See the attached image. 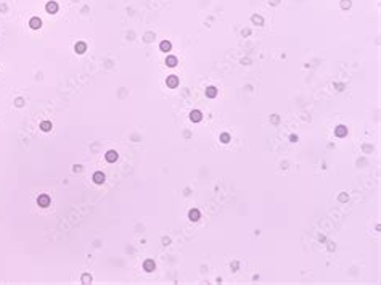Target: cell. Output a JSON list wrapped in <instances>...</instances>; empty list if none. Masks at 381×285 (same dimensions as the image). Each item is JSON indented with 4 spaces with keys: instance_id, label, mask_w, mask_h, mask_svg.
<instances>
[{
    "instance_id": "ba28073f",
    "label": "cell",
    "mask_w": 381,
    "mask_h": 285,
    "mask_svg": "<svg viewBox=\"0 0 381 285\" xmlns=\"http://www.w3.org/2000/svg\"><path fill=\"white\" fill-rule=\"evenodd\" d=\"M93 182H95V184H98V185H101L105 182V174L100 173V171H98V173H95L93 174Z\"/></svg>"
},
{
    "instance_id": "e0dca14e",
    "label": "cell",
    "mask_w": 381,
    "mask_h": 285,
    "mask_svg": "<svg viewBox=\"0 0 381 285\" xmlns=\"http://www.w3.org/2000/svg\"><path fill=\"white\" fill-rule=\"evenodd\" d=\"M339 200H341V201H346V200H348V197H346V195H341Z\"/></svg>"
},
{
    "instance_id": "6da1fadb",
    "label": "cell",
    "mask_w": 381,
    "mask_h": 285,
    "mask_svg": "<svg viewBox=\"0 0 381 285\" xmlns=\"http://www.w3.org/2000/svg\"><path fill=\"white\" fill-rule=\"evenodd\" d=\"M37 203H39V206H42V208H47L48 205H50V197L48 195H39V198H37Z\"/></svg>"
},
{
    "instance_id": "ac0fdd59",
    "label": "cell",
    "mask_w": 381,
    "mask_h": 285,
    "mask_svg": "<svg viewBox=\"0 0 381 285\" xmlns=\"http://www.w3.org/2000/svg\"><path fill=\"white\" fill-rule=\"evenodd\" d=\"M289 140H291V142H296L298 137H296V135H291V137H289Z\"/></svg>"
},
{
    "instance_id": "7a4b0ae2",
    "label": "cell",
    "mask_w": 381,
    "mask_h": 285,
    "mask_svg": "<svg viewBox=\"0 0 381 285\" xmlns=\"http://www.w3.org/2000/svg\"><path fill=\"white\" fill-rule=\"evenodd\" d=\"M166 84H167V87L175 89V87L179 85V77H177V76H169V77L166 79Z\"/></svg>"
},
{
    "instance_id": "277c9868",
    "label": "cell",
    "mask_w": 381,
    "mask_h": 285,
    "mask_svg": "<svg viewBox=\"0 0 381 285\" xmlns=\"http://www.w3.org/2000/svg\"><path fill=\"white\" fill-rule=\"evenodd\" d=\"M334 134H336V137H346L348 135V127L346 126H338L334 129Z\"/></svg>"
},
{
    "instance_id": "5bb4252c",
    "label": "cell",
    "mask_w": 381,
    "mask_h": 285,
    "mask_svg": "<svg viewBox=\"0 0 381 285\" xmlns=\"http://www.w3.org/2000/svg\"><path fill=\"white\" fill-rule=\"evenodd\" d=\"M40 129L44 132H48V130H52V123L50 121H42L40 123Z\"/></svg>"
},
{
    "instance_id": "9c48e42d",
    "label": "cell",
    "mask_w": 381,
    "mask_h": 285,
    "mask_svg": "<svg viewBox=\"0 0 381 285\" xmlns=\"http://www.w3.org/2000/svg\"><path fill=\"white\" fill-rule=\"evenodd\" d=\"M143 269H145L146 272L155 271V261H153V259H146L145 263H143Z\"/></svg>"
},
{
    "instance_id": "8992f818",
    "label": "cell",
    "mask_w": 381,
    "mask_h": 285,
    "mask_svg": "<svg viewBox=\"0 0 381 285\" xmlns=\"http://www.w3.org/2000/svg\"><path fill=\"white\" fill-rule=\"evenodd\" d=\"M105 158H106L108 163H114L116 159H117V153H116L114 150H110V151H108L106 155H105Z\"/></svg>"
},
{
    "instance_id": "9a60e30c",
    "label": "cell",
    "mask_w": 381,
    "mask_h": 285,
    "mask_svg": "<svg viewBox=\"0 0 381 285\" xmlns=\"http://www.w3.org/2000/svg\"><path fill=\"white\" fill-rule=\"evenodd\" d=\"M206 95L209 97V98H214V97L217 95V89H215V87H208L206 89Z\"/></svg>"
},
{
    "instance_id": "7c38bea8",
    "label": "cell",
    "mask_w": 381,
    "mask_h": 285,
    "mask_svg": "<svg viewBox=\"0 0 381 285\" xmlns=\"http://www.w3.org/2000/svg\"><path fill=\"white\" fill-rule=\"evenodd\" d=\"M74 50H76L77 53H84L85 50H87V45H85L84 42H77V44H76V47H74Z\"/></svg>"
},
{
    "instance_id": "2e32d148",
    "label": "cell",
    "mask_w": 381,
    "mask_h": 285,
    "mask_svg": "<svg viewBox=\"0 0 381 285\" xmlns=\"http://www.w3.org/2000/svg\"><path fill=\"white\" fill-rule=\"evenodd\" d=\"M220 142H222V144H229V142H230V135L229 134H222V135H220Z\"/></svg>"
},
{
    "instance_id": "3957f363",
    "label": "cell",
    "mask_w": 381,
    "mask_h": 285,
    "mask_svg": "<svg viewBox=\"0 0 381 285\" xmlns=\"http://www.w3.org/2000/svg\"><path fill=\"white\" fill-rule=\"evenodd\" d=\"M45 10H47V13H56L58 11V3L56 2H48L45 5Z\"/></svg>"
},
{
    "instance_id": "5b68a950",
    "label": "cell",
    "mask_w": 381,
    "mask_h": 285,
    "mask_svg": "<svg viewBox=\"0 0 381 285\" xmlns=\"http://www.w3.org/2000/svg\"><path fill=\"white\" fill-rule=\"evenodd\" d=\"M190 119H191L193 123H200L201 119H203V115H201V111H198V110L191 111V113H190Z\"/></svg>"
},
{
    "instance_id": "30bf717a",
    "label": "cell",
    "mask_w": 381,
    "mask_h": 285,
    "mask_svg": "<svg viewBox=\"0 0 381 285\" xmlns=\"http://www.w3.org/2000/svg\"><path fill=\"white\" fill-rule=\"evenodd\" d=\"M166 65H167L169 68H175V66H177V58H175V56H172V55H169L167 58H166Z\"/></svg>"
},
{
    "instance_id": "8fae6325",
    "label": "cell",
    "mask_w": 381,
    "mask_h": 285,
    "mask_svg": "<svg viewBox=\"0 0 381 285\" xmlns=\"http://www.w3.org/2000/svg\"><path fill=\"white\" fill-rule=\"evenodd\" d=\"M188 218H190V221L196 222L198 219H200V211H198V209H190V213H188Z\"/></svg>"
},
{
    "instance_id": "4fadbf2b",
    "label": "cell",
    "mask_w": 381,
    "mask_h": 285,
    "mask_svg": "<svg viewBox=\"0 0 381 285\" xmlns=\"http://www.w3.org/2000/svg\"><path fill=\"white\" fill-rule=\"evenodd\" d=\"M170 47H172V45H170V42H169V41H163L161 44H159V48H161L163 52H169Z\"/></svg>"
},
{
    "instance_id": "52a82bcc",
    "label": "cell",
    "mask_w": 381,
    "mask_h": 285,
    "mask_svg": "<svg viewBox=\"0 0 381 285\" xmlns=\"http://www.w3.org/2000/svg\"><path fill=\"white\" fill-rule=\"evenodd\" d=\"M29 26L32 27V29H40V27H42V21H40V18H31Z\"/></svg>"
},
{
    "instance_id": "d6986e66",
    "label": "cell",
    "mask_w": 381,
    "mask_h": 285,
    "mask_svg": "<svg viewBox=\"0 0 381 285\" xmlns=\"http://www.w3.org/2000/svg\"><path fill=\"white\" fill-rule=\"evenodd\" d=\"M253 20H254L256 23H260V21H262V20H260V18H257V16H254V18H253Z\"/></svg>"
}]
</instances>
